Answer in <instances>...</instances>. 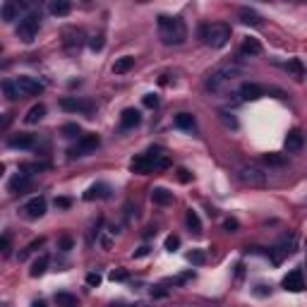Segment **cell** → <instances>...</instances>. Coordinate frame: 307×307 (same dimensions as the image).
I'll list each match as a JSON object with an SVG mask.
<instances>
[{
	"label": "cell",
	"mask_w": 307,
	"mask_h": 307,
	"mask_svg": "<svg viewBox=\"0 0 307 307\" xmlns=\"http://www.w3.org/2000/svg\"><path fill=\"white\" fill-rule=\"evenodd\" d=\"M293 247H295V245H293V240H288V242H281L278 247H273V250H271V259H273V264H281L286 257H290V254H293Z\"/></svg>",
	"instance_id": "obj_15"
},
{
	"label": "cell",
	"mask_w": 307,
	"mask_h": 307,
	"mask_svg": "<svg viewBox=\"0 0 307 307\" xmlns=\"http://www.w3.org/2000/svg\"><path fill=\"white\" fill-rule=\"evenodd\" d=\"M15 87H17L19 96H22V94H24V96H36V94L43 91V84H41L38 79H34V77H27V74H22V77L15 79Z\"/></svg>",
	"instance_id": "obj_7"
},
{
	"label": "cell",
	"mask_w": 307,
	"mask_h": 307,
	"mask_svg": "<svg viewBox=\"0 0 307 307\" xmlns=\"http://www.w3.org/2000/svg\"><path fill=\"white\" fill-rule=\"evenodd\" d=\"M185 221H187V226L192 228V233H202V221H199V216H197V211H187V216H185Z\"/></svg>",
	"instance_id": "obj_30"
},
{
	"label": "cell",
	"mask_w": 307,
	"mask_h": 307,
	"mask_svg": "<svg viewBox=\"0 0 307 307\" xmlns=\"http://www.w3.org/2000/svg\"><path fill=\"white\" fill-rule=\"evenodd\" d=\"M7 144L12 146V149H32V146H34V137H32V135H17V137H12Z\"/></svg>",
	"instance_id": "obj_27"
},
{
	"label": "cell",
	"mask_w": 307,
	"mask_h": 307,
	"mask_svg": "<svg viewBox=\"0 0 307 307\" xmlns=\"http://www.w3.org/2000/svg\"><path fill=\"white\" fill-rule=\"evenodd\" d=\"M303 146H305V137H303V132H300V130H290L288 137H286V149H288L290 154H300Z\"/></svg>",
	"instance_id": "obj_11"
},
{
	"label": "cell",
	"mask_w": 307,
	"mask_h": 307,
	"mask_svg": "<svg viewBox=\"0 0 307 307\" xmlns=\"http://www.w3.org/2000/svg\"><path fill=\"white\" fill-rule=\"evenodd\" d=\"M151 295H154V298H166L168 290L163 288V286H156V288H151Z\"/></svg>",
	"instance_id": "obj_48"
},
{
	"label": "cell",
	"mask_w": 307,
	"mask_h": 307,
	"mask_svg": "<svg viewBox=\"0 0 307 307\" xmlns=\"http://www.w3.org/2000/svg\"><path fill=\"white\" fill-rule=\"evenodd\" d=\"M178 247H180V238H178V235H168V238H166V250H168V252H175Z\"/></svg>",
	"instance_id": "obj_37"
},
{
	"label": "cell",
	"mask_w": 307,
	"mask_h": 307,
	"mask_svg": "<svg viewBox=\"0 0 307 307\" xmlns=\"http://www.w3.org/2000/svg\"><path fill=\"white\" fill-rule=\"evenodd\" d=\"M110 307H132V305H110ZM137 307H142V305H137Z\"/></svg>",
	"instance_id": "obj_52"
},
{
	"label": "cell",
	"mask_w": 307,
	"mask_h": 307,
	"mask_svg": "<svg viewBox=\"0 0 307 307\" xmlns=\"http://www.w3.org/2000/svg\"><path fill=\"white\" fill-rule=\"evenodd\" d=\"M60 247H63V250H70V247H72V238H63V240H60Z\"/></svg>",
	"instance_id": "obj_49"
},
{
	"label": "cell",
	"mask_w": 307,
	"mask_h": 307,
	"mask_svg": "<svg viewBox=\"0 0 307 307\" xmlns=\"http://www.w3.org/2000/svg\"><path fill=\"white\" fill-rule=\"evenodd\" d=\"M247 72V68L245 65H240V63H223V65H218L214 72L206 77V89L209 91H221L223 84H228V82H233L238 77H242V74Z\"/></svg>",
	"instance_id": "obj_2"
},
{
	"label": "cell",
	"mask_w": 307,
	"mask_h": 307,
	"mask_svg": "<svg viewBox=\"0 0 307 307\" xmlns=\"http://www.w3.org/2000/svg\"><path fill=\"white\" fill-rule=\"evenodd\" d=\"M175 127H180V130H187V132H192L195 127H197V120L190 115V113H178L175 115Z\"/></svg>",
	"instance_id": "obj_25"
},
{
	"label": "cell",
	"mask_w": 307,
	"mask_h": 307,
	"mask_svg": "<svg viewBox=\"0 0 307 307\" xmlns=\"http://www.w3.org/2000/svg\"><path fill=\"white\" fill-rule=\"evenodd\" d=\"M262 53V46H259V41H254V38H247L242 46H240V55H259Z\"/></svg>",
	"instance_id": "obj_28"
},
{
	"label": "cell",
	"mask_w": 307,
	"mask_h": 307,
	"mask_svg": "<svg viewBox=\"0 0 307 307\" xmlns=\"http://www.w3.org/2000/svg\"><path fill=\"white\" fill-rule=\"evenodd\" d=\"M240 96H242L245 101H257V99L264 96V87H259V84H254V82H245V84L240 87Z\"/></svg>",
	"instance_id": "obj_12"
},
{
	"label": "cell",
	"mask_w": 307,
	"mask_h": 307,
	"mask_svg": "<svg viewBox=\"0 0 307 307\" xmlns=\"http://www.w3.org/2000/svg\"><path fill=\"white\" fill-rule=\"evenodd\" d=\"M223 228L233 233V231H238V221H235V218H226V221H223Z\"/></svg>",
	"instance_id": "obj_46"
},
{
	"label": "cell",
	"mask_w": 307,
	"mask_h": 307,
	"mask_svg": "<svg viewBox=\"0 0 307 307\" xmlns=\"http://www.w3.org/2000/svg\"><path fill=\"white\" fill-rule=\"evenodd\" d=\"M82 132V127L77 125V123H68V125H63V135L65 137H77Z\"/></svg>",
	"instance_id": "obj_36"
},
{
	"label": "cell",
	"mask_w": 307,
	"mask_h": 307,
	"mask_svg": "<svg viewBox=\"0 0 307 307\" xmlns=\"http://www.w3.org/2000/svg\"><path fill=\"white\" fill-rule=\"evenodd\" d=\"M0 51H2V46H0Z\"/></svg>",
	"instance_id": "obj_54"
},
{
	"label": "cell",
	"mask_w": 307,
	"mask_h": 307,
	"mask_svg": "<svg viewBox=\"0 0 307 307\" xmlns=\"http://www.w3.org/2000/svg\"><path fill=\"white\" fill-rule=\"evenodd\" d=\"M29 187H32V178H29V175H24V173L15 175V178L10 180V185H7V190H10V192H27Z\"/></svg>",
	"instance_id": "obj_17"
},
{
	"label": "cell",
	"mask_w": 307,
	"mask_h": 307,
	"mask_svg": "<svg viewBox=\"0 0 307 307\" xmlns=\"http://www.w3.org/2000/svg\"><path fill=\"white\" fill-rule=\"evenodd\" d=\"M283 288L290 290V293H300V290L305 288V278H303V271L300 269H293L283 278Z\"/></svg>",
	"instance_id": "obj_10"
},
{
	"label": "cell",
	"mask_w": 307,
	"mask_h": 307,
	"mask_svg": "<svg viewBox=\"0 0 307 307\" xmlns=\"http://www.w3.org/2000/svg\"><path fill=\"white\" fill-rule=\"evenodd\" d=\"M262 161L267 166H286V156H278V154H264Z\"/></svg>",
	"instance_id": "obj_32"
},
{
	"label": "cell",
	"mask_w": 307,
	"mask_h": 307,
	"mask_svg": "<svg viewBox=\"0 0 307 307\" xmlns=\"http://www.w3.org/2000/svg\"><path fill=\"white\" fill-rule=\"evenodd\" d=\"M135 68V58L132 55H123V58H118L115 63H113V72L115 74H125L130 72Z\"/></svg>",
	"instance_id": "obj_21"
},
{
	"label": "cell",
	"mask_w": 307,
	"mask_h": 307,
	"mask_svg": "<svg viewBox=\"0 0 307 307\" xmlns=\"http://www.w3.org/2000/svg\"><path fill=\"white\" fill-rule=\"evenodd\" d=\"M32 307H46V303H34Z\"/></svg>",
	"instance_id": "obj_51"
},
{
	"label": "cell",
	"mask_w": 307,
	"mask_h": 307,
	"mask_svg": "<svg viewBox=\"0 0 307 307\" xmlns=\"http://www.w3.org/2000/svg\"><path fill=\"white\" fill-rule=\"evenodd\" d=\"M159 34H161V41L166 46H180L187 38V27L180 17H166L161 15L159 17Z\"/></svg>",
	"instance_id": "obj_1"
},
{
	"label": "cell",
	"mask_w": 307,
	"mask_h": 307,
	"mask_svg": "<svg viewBox=\"0 0 307 307\" xmlns=\"http://www.w3.org/2000/svg\"><path fill=\"white\" fill-rule=\"evenodd\" d=\"M48 264H51V257H48V254H41L36 262L32 264V269H29V276H32V278H38V276H43V273L48 271Z\"/></svg>",
	"instance_id": "obj_19"
},
{
	"label": "cell",
	"mask_w": 307,
	"mask_h": 307,
	"mask_svg": "<svg viewBox=\"0 0 307 307\" xmlns=\"http://www.w3.org/2000/svg\"><path fill=\"white\" fill-rule=\"evenodd\" d=\"M178 180H180V182H190V180H192L190 171H185V168H180V171H178Z\"/></svg>",
	"instance_id": "obj_47"
},
{
	"label": "cell",
	"mask_w": 307,
	"mask_h": 307,
	"mask_svg": "<svg viewBox=\"0 0 307 307\" xmlns=\"http://www.w3.org/2000/svg\"><path fill=\"white\" fill-rule=\"evenodd\" d=\"M55 305L58 307H79V300L72 293H55Z\"/></svg>",
	"instance_id": "obj_24"
},
{
	"label": "cell",
	"mask_w": 307,
	"mask_h": 307,
	"mask_svg": "<svg viewBox=\"0 0 307 307\" xmlns=\"http://www.w3.org/2000/svg\"><path fill=\"white\" fill-rule=\"evenodd\" d=\"M38 27H41V17L38 15H27V17L19 19L17 24V38L19 41H24V43H32L38 34Z\"/></svg>",
	"instance_id": "obj_4"
},
{
	"label": "cell",
	"mask_w": 307,
	"mask_h": 307,
	"mask_svg": "<svg viewBox=\"0 0 307 307\" xmlns=\"http://www.w3.org/2000/svg\"><path fill=\"white\" fill-rule=\"evenodd\" d=\"M238 17H240L242 24H252V27H259V24H262V15H259L257 10H252V7H240V10H238Z\"/></svg>",
	"instance_id": "obj_14"
},
{
	"label": "cell",
	"mask_w": 307,
	"mask_h": 307,
	"mask_svg": "<svg viewBox=\"0 0 307 307\" xmlns=\"http://www.w3.org/2000/svg\"><path fill=\"white\" fill-rule=\"evenodd\" d=\"M110 187L106 182H96V185H91L89 190L84 192V199H96V197H108Z\"/></svg>",
	"instance_id": "obj_22"
},
{
	"label": "cell",
	"mask_w": 307,
	"mask_h": 307,
	"mask_svg": "<svg viewBox=\"0 0 307 307\" xmlns=\"http://www.w3.org/2000/svg\"><path fill=\"white\" fill-rule=\"evenodd\" d=\"M199 36L204 38V43L211 46V48H223L231 41V27L226 22L204 24V27H199Z\"/></svg>",
	"instance_id": "obj_3"
},
{
	"label": "cell",
	"mask_w": 307,
	"mask_h": 307,
	"mask_svg": "<svg viewBox=\"0 0 307 307\" xmlns=\"http://www.w3.org/2000/svg\"><path fill=\"white\" fill-rule=\"evenodd\" d=\"M55 206H58V209H70V206H72V199L70 197H58L55 199Z\"/></svg>",
	"instance_id": "obj_43"
},
{
	"label": "cell",
	"mask_w": 307,
	"mask_h": 307,
	"mask_svg": "<svg viewBox=\"0 0 307 307\" xmlns=\"http://www.w3.org/2000/svg\"><path fill=\"white\" fill-rule=\"evenodd\" d=\"M48 10H51V15H55V17H65V15L72 12V2H68V0H53Z\"/></svg>",
	"instance_id": "obj_20"
},
{
	"label": "cell",
	"mask_w": 307,
	"mask_h": 307,
	"mask_svg": "<svg viewBox=\"0 0 307 307\" xmlns=\"http://www.w3.org/2000/svg\"><path fill=\"white\" fill-rule=\"evenodd\" d=\"M103 46H106V38H103V34H96V36H91V41H89V48L94 51V53L103 51Z\"/></svg>",
	"instance_id": "obj_34"
},
{
	"label": "cell",
	"mask_w": 307,
	"mask_h": 307,
	"mask_svg": "<svg viewBox=\"0 0 307 307\" xmlns=\"http://www.w3.org/2000/svg\"><path fill=\"white\" fill-rule=\"evenodd\" d=\"M139 120H142L139 110H135V108H125V110H123V115H120V127H123V130L137 127V125H139Z\"/></svg>",
	"instance_id": "obj_13"
},
{
	"label": "cell",
	"mask_w": 307,
	"mask_h": 307,
	"mask_svg": "<svg viewBox=\"0 0 307 307\" xmlns=\"http://www.w3.org/2000/svg\"><path fill=\"white\" fill-rule=\"evenodd\" d=\"M101 144V139H99V135H84V137H79V142L68 151L70 154V159H79V156H89L94 154L96 149Z\"/></svg>",
	"instance_id": "obj_5"
},
{
	"label": "cell",
	"mask_w": 307,
	"mask_h": 307,
	"mask_svg": "<svg viewBox=\"0 0 307 307\" xmlns=\"http://www.w3.org/2000/svg\"><path fill=\"white\" fill-rule=\"evenodd\" d=\"M10 247H12V235L2 233V235H0V252H7Z\"/></svg>",
	"instance_id": "obj_40"
},
{
	"label": "cell",
	"mask_w": 307,
	"mask_h": 307,
	"mask_svg": "<svg viewBox=\"0 0 307 307\" xmlns=\"http://www.w3.org/2000/svg\"><path fill=\"white\" fill-rule=\"evenodd\" d=\"M43 240H46V238H38V240H34L32 245H27V247H24V250L19 252V262H24V259H27L29 254H32V252H34V250H36L38 245H43Z\"/></svg>",
	"instance_id": "obj_35"
},
{
	"label": "cell",
	"mask_w": 307,
	"mask_h": 307,
	"mask_svg": "<svg viewBox=\"0 0 307 307\" xmlns=\"http://www.w3.org/2000/svg\"><path fill=\"white\" fill-rule=\"evenodd\" d=\"M146 252H149V247H142V250H139V252L135 254V257H144V254H146Z\"/></svg>",
	"instance_id": "obj_50"
},
{
	"label": "cell",
	"mask_w": 307,
	"mask_h": 307,
	"mask_svg": "<svg viewBox=\"0 0 307 307\" xmlns=\"http://www.w3.org/2000/svg\"><path fill=\"white\" fill-rule=\"evenodd\" d=\"M130 171H132V173H139V175L151 173V161H149V156H146V154H142V156H135V159L130 161Z\"/></svg>",
	"instance_id": "obj_16"
},
{
	"label": "cell",
	"mask_w": 307,
	"mask_h": 307,
	"mask_svg": "<svg viewBox=\"0 0 307 307\" xmlns=\"http://www.w3.org/2000/svg\"><path fill=\"white\" fill-rule=\"evenodd\" d=\"M43 115H46V106H43V103H36V106H32V108H29L27 118H24V123H27V125H36Z\"/></svg>",
	"instance_id": "obj_23"
},
{
	"label": "cell",
	"mask_w": 307,
	"mask_h": 307,
	"mask_svg": "<svg viewBox=\"0 0 307 307\" xmlns=\"http://www.w3.org/2000/svg\"><path fill=\"white\" fill-rule=\"evenodd\" d=\"M65 46H68V48H79V46H82V32H68V34H65Z\"/></svg>",
	"instance_id": "obj_31"
},
{
	"label": "cell",
	"mask_w": 307,
	"mask_h": 307,
	"mask_svg": "<svg viewBox=\"0 0 307 307\" xmlns=\"http://www.w3.org/2000/svg\"><path fill=\"white\" fill-rule=\"evenodd\" d=\"M144 106H146V108H156V106H159V96H156V94H146V96H144Z\"/></svg>",
	"instance_id": "obj_41"
},
{
	"label": "cell",
	"mask_w": 307,
	"mask_h": 307,
	"mask_svg": "<svg viewBox=\"0 0 307 307\" xmlns=\"http://www.w3.org/2000/svg\"><path fill=\"white\" fill-rule=\"evenodd\" d=\"M151 202L159 204V206H168V204H173V192H168L166 187H154L151 190Z\"/></svg>",
	"instance_id": "obj_18"
},
{
	"label": "cell",
	"mask_w": 307,
	"mask_h": 307,
	"mask_svg": "<svg viewBox=\"0 0 307 307\" xmlns=\"http://www.w3.org/2000/svg\"><path fill=\"white\" fill-rule=\"evenodd\" d=\"M60 108L68 110V113H87V115H91L94 113V103L91 101H82V99H72V96H65L60 101Z\"/></svg>",
	"instance_id": "obj_9"
},
{
	"label": "cell",
	"mask_w": 307,
	"mask_h": 307,
	"mask_svg": "<svg viewBox=\"0 0 307 307\" xmlns=\"http://www.w3.org/2000/svg\"><path fill=\"white\" fill-rule=\"evenodd\" d=\"M187 262H190V264H197V267H202V264L206 262V254L202 252V250H192V252L187 254Z\"/></svg>",
	"instance_id": "obj_33"
},
{
	"label": "cell",
	"mask_w": 307,
	"mask_h": 307,
	"mask_svg": "<svg viewBox=\"0 0 307 307\" xmlns=\"http://www.w3.org/2000/svg\"><path fill=\"white\" fill-rule=\"evenodd\" d=\"M286 68H290V70L295 72V77H298V79H303V77H305V70H303V65H300V60H290V63H288V65H286Z\"/></svg>",
	"instance_id": "obj_39"
},
{
	"label": "cell",
	"mask_w": 307,
	"mask_h": 307,
	"mask_svg": "<svg viewBox=\"0 0 307 307\" xmlns=\"http://www.w3.org/2000/svg\"><path fill=\"white\" fill-rule=\"evenodd\" d=\"M0 89L5 91V96H7L10 101H15V99H19V91H17V87H15V82H10V79L0 82Z\"/></svg>",
	"instance_id": "obj_29"
},
{
	"label": "cell",
	"mask_w": 307,
	"mask_h": 307,
	"mask_svg": "<svg viewBox=\"0 0 307 307\" xmlns=\"http://www.w3.org/2000/svg\"><path fill=\"white\" fill-rule=\"evenodd\" d=\"M221 123L226 127H233V130L238 127V120H235L233 115H228V113H221Z\"/></svg>",
	"instance_id": "obj_42"
},
{
	"label": "cell",
	"mask_w": 307,
	"mask_h": 307,
	"mask_svg": "<svg viewBox=\"0 0 307 307\" xmlns=\"http://www.w3.org/2000/svg\"><path fill=\"white\" fill-rule=\"evenodd\" d=\"M2 173H5V166H2V163H0V175H2Z\"/></svg>",
	"instance_id": "obj_53"
},
{
	"label": "cell",
	"mask_w": 307,
	"mask_h": 307,
	"mask_svg": "<svg viewBox=\"0 0 307 307\" xmlns=\"http://www.w3.org/2000/svg\"><path fill=\"white\" fill-rule=\"evenodd\" d=\"M43 214H46V199L43 197L29 199V202L22 206V216L29 218V221H36V218H41Z\"/></svg>",
	"instance_id": "obj_8"
},
{
	"label": "cell",
	"mask_w": 307,
	"mask_h": 307,
	"mask_svg": "<svg viewBox=\"0 0 307 307\" xmlns=\"http://www.w3.org/2000/svg\"><path fill=\"white\" fill-rule=\"evenodd\" d=\"M195 273L192 271H185V273H180V276H173V278H168V283H173V286H180V283H185V281H190Z\"/></svg>",
	"instance_id": "obj_38"
},
{
	"label": "cell",
	"mask_w": 307,
	"mask_h": 307,
	"mask_svg": "<svg viewBox=\"0 0 307 307\" xmlns=\"http://www.w3.org/2000/svg\"><path fill=\"white\" fill-rule=\"evenodd\" d=\"M87 283H89L91 288L101 286V276H99V273H87Z\"/></svg>",
	"instance_id": "obj_44"
},
{
	"label": "cell",
	"mask_w": 307,
	"mask_h": 307,
	"mask_svg": "<svg viewBox=\"0 0 307 307\" xmlns=\"http://www.w3.org/2000/svg\"><path fill=\"white\" fill-rule=\"evenodd\" d=\"M238 178L245 185H250V187H264L267 185V173L259 166H242L238 171Z\"/></svg>",
	"instance_id": "obj_6"
},
{
	"label": "cell",
	"mask_w": 307,
	"mask_h": 307,
	"mask_svg": "<svg viewBox=\"0 0 307 307\" xmlns=\"http://www.w3.org/2000/svg\"><path fill=\"white\" fill-rule=\"evenodd\" d=\"M127 278V271H110V281H125Z\"/></svg>",
	"instance_id": "obj_45"
},
{
	"label": "cell",
	"mask_w": 307,
	"mask_h": 307,
	"mask_svg": "<svg viewBox=\"0 0 307 307\" xmlns=\"http://www.w3.org/2000/svg\"><path fill=\"white\" fill-rule=\"evenodd\" d=\"M0 17L5 19V22L17 19L19 17V5L17 2H2V7H0Z\"/></svg>",
	"instance_id": "obj_26"
}]
</instances>
